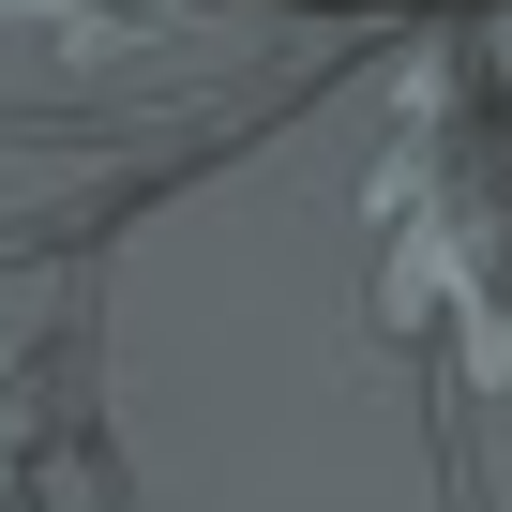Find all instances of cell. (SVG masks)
Masks as SVG:
<instances>
[{"mask_svg":"<svg viewBox=\"0 0 512 512\" xmlns=\"http://www.w3.org/2000/svg\"><path fill=\"white\" fill-rule=\"evenodd\" d=\"M181 0H0V31H31V46H136V31H166Z\"/></svg>","mask_w":512,"mask_h":512,"instance_id":"3957f363","label":"cell"},{"mask_svg":"<svg viewBox=\"0 0 512 512\" xmlns=\"http://www.w3.org/2000/svg\"><path fill=\"white\" fill-rule=\"evenodd\" d=\"M377 317L452 332L467 392H512V106L482 61H422L377 151Z\"/></svg>","mask_w":512,"mask_h":512,"instance_id":"6da1fadb","label":"cell"},{"mask_svg":"<svg viewBox=\"0 0 512 512\" xmlns=\"http://www.w3.org/2000/svg\"><path fill=\"white\" fill-rule=\"evenodd\" d=\"M106 512L121 467H106V362H91V317L76 287H31L0 302V512Z\"/></svg>","mask_w":512,"mask_h":512,"instance_id":"7a4b0ae2","label":"cell"}]
</instances>
